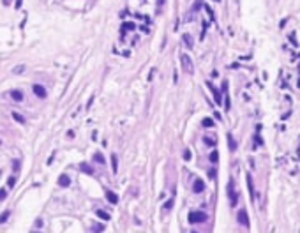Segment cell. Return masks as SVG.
Wrapping results in <instances>:
<instances>
[{"mask_svg": "<svg viewBox=\"0 0 300 233\" xmlns=\"http://www.w3.org/2000/svg\"><path fill=\"white\" fill-rule=\"evenodd\" d=\"M247 187H249V191H251V196L254 198V187H253V179H251V175H247Z\"/></svg>", "mask_w": 300, "mask_h": 233, "instance_id": "2e32d148", "label": "cell"}, {"mask_svg": "<svg viewBox=\"0 0 300 233\" xmlns=\"http://www.w3.org/2000/svg\"><path fill=\"white\" fill-rule=\"evenodd\" d=\"M95 216L99 217V219H102V221H110L111 217H110V214L108 212H104V210H101V209H97L95 210Z\"/></svg>", "mask_w": 300, "mask_h": 233, "instance_id": "8fae6325", "label": "cell"}, {"mask_svg": "<svg viewBox=\"0 0 300 233\" xmlns=\"http://www.w3.org/2000/svg\"><path fill=\"white\" fill-rule=\"evenodd\" d=\"M238 223H240V224H244V226H249V219H247V212H246V209L238 210Z\"/></svg>", "mask_w": 300, "mask_h": 233, "instance_id": "ba28073f", "label": "cell"}, {"mask_svg": "<svg viewBox=\"0 0 300 233\" xmlns=\"http://www.w3.org/2000/svg\"><path fill=\"white\" fill-rule=\"evenodd\" d=\"M7 198V193H5V189H0V200H5Z\"/></svg>", "mask_w": 300, "mask_h": 233, "instance_id": "484cf974", "label": "cell"}, {"mask_svg": "<svg viewBox=\"0 0 300 233\" xmlns=\"http://www.w3.org/2000/svg\"><path fill=\"white\" fill-rule=\"evenodd\" d=\"M182 39H184V42L187 44V48L191 49V48H193V39H191V35H189V34H184V35H182Z\"/></svg>", "mask_w": 300, "mask_h": 233, "instance_id": "9a60e30c", "label": "cell"}, {"mask_svg": "<svg viewBox=\"0 0 300 233\" xmlns=\"http://www.w3.org/2000/svg\"><path fill=\"white\" fill-rule=\"evenodd\" d=\"M79 170H81L83 173H88V175H92V173H94V168H92V166H88L87 163H81V164H79Z\"/></svg>", "mask_w": 300, "mask_h": 233, "instance_id": "4fadbf2b", "label": "cell"}, {"mask_svg": "<svg viewBox=\"0 0 300 233\" xmlns=\"http://www.w3.org/2000/svg\"><path fill=\"white\" fill-rule=\"evenodd\" d=\"M106 200H108L111 205H117V203H118V196H117L115 193H111V191H106Z\"/></svg>", "mask_w": 300, "mask_h": 233, "instance_id": "9c48e42d", "label": "cell"}, {"mask_svg": "<svg viewBox=\"0 0 300 233\" xmlns=\"http://www.w3.org/2000/svg\"><path fill=\"white\" fill-rule=\"evenodd\" d=\"M216 2H219V0H216Z\"/></svg>", "mask_w": 300, "mask_h": 233, "instance_id": "d6a6232c", "label": "cell"}, {"mask_svg": "<svg viewBox=\"0 0 300 233\" xmlns=\"http://www.w3.org/2000/svg\"><path fill=\"white\" fill-rule=\"evenodd\" d=\"M111 170H113V173L118 171V159H117V154H111Z\"/></svg>", "mask_w": 300, "mask_h": 233, "instance_id": "7c38bea8", "label": "cell"}, {"mask_svg": "<svg viewBox=\"0 0 300 233\" xmlns=\"http://www.w3.org/2000/svg\"><path fill=\"white\" fill-rule=\"evenodd\" d=\"M207 87H208V88L212 90V94H214V99H216V103H217V104H221V103H223V95H221V92H219V90H217V88H216V87H214V85L210 83V81H207Z\"/></svg>", "mask_w": 300, "mask_h": 233, "instance_id": "5b68a950", "label": "cell"}, {"mask_svg": "<svg viewBox=\"0 0 300 233\" xmlns=\"http://www.w3.org/2000/svg\"><path fill=\"white\" fill-rule=\"evenodd\" d=\"M127 28H129V30H134V28H136V25H134V23H131V21H127V23H124V25H122V32H124V30H127Z\"/></svg>", "mask_w": 300, "mask_h": 233, "instance_id": "e0dca14e", "label": "cell"}, {"mask_svg": "<svg viewBox=\"0 0 300 233\" xmlns=\"http://www.w3.org/2000/svg\"><path fill=\"white\" fill-rule=\"evenodd\" d=\"M173 207V200H168L166 203H164V209H171Z\"/></svg>", "mask_w": 300, "mask_h": 233, "instance_id": "d4e9b609", "label": "cell"}, {"mask_svg": "<svg viewBox=\"0 0 300 233\" xmlns=\"http://www.w3.org/2000/svg\"><path fill=\"white\" fill-rule=\"evenodd\" d=\"M32 90H34V94L39 97V99H46V95H48V92H46V88L42 87V85H39V83H35L34 87H32Z\"/></svg>", "mask_w": 300, "mask_h": 233, "instance_id": "3957f363", "label": "cell"}, {"mask_svg": "<svg viewBox=\"0 0 300 233\" xmlns=\"http://www.w3.org/2000/svg\"><path fill=\"white\" fill-rule=\"evenodd\" d=\"M4 4H5V5H7V4H11V0H4Z\"/></svg>", "mask_w": 300, "mask_h": 233, "instance_id": "f546056e", "label": "cell"}, {"mask_svg": "<svg viewBox=\"0 0 300 233\" xmlns=\"http://www.w3.org/2000/svg\"><path fill=\"white\" fill-rule=\"evenodd\" d=\"M228 196H230L231 207H235L237 205V193L233 191V180H230V184H228Z\"/></svg>", "mask_w": 300, "mask_h": 233, "instance_id": "8992f818", "label": "cell"}, {"mask_svg": "<svg viewBox=\"0 0 300 233\" xmlns=\"http://www.w3.org/2000/svg\"><path fill=\"white\" fill-rule=\"evenodd\" d=\"M184 159H185V161H189V159H191V152H189V150H185V152H184Z\"/></svg>", "mask_w": 300, "mask_h": 233, "instance_id": "4316f807", "label": "cell"}, {"mask_svg": "<svg viewBox=\"0 0 300 233\" xmlns=\"http://www.w3.org/2000/svg\"><path fill=\"white\" fill-rule=\"evenodd\" d=\"M92 103H94V97H90V101H88V104H87V110H88V108L92 106Z\"/></svg>", "mask_w": 300, "mask_h": 233, "instance_id": "f1b7e54d", "label": "cell"}, {"mask_svg": "<svg viewBox=\"0 0 300 233\" xmlns=\"http://www.w3.org/2000/svg\"><path fill=\"white\" fill-rule=\"evenodd\" d=\"M57 182H58V186H60V187H69V186H71V179H69L65 173H62V175L58 177V180H57Z\"/></svg>", "mask_w": 300, "mask_h": 233, "instance_id": "52a82bcc", "label": "cell"}, {"mask_svg": "<svg viewBox=\"0 0 300 233\" xmlns=\"http://www.w3.org/2000/svg\"><path fill=\"white\" fill-rule=\"evenodd\" d=\"M205 143L207 145H216V138H207L205 136Z\"/></svg>", "mask_w": 300, "mask_h": 233, "instance_id": "603a6c76", "label": "cell"}, {"mask_svg": "<svg viewBox=\"0 0 300 233\" xmlns=\"http://www.w3.org/2000/svg\"><path fill=\"white\" fill-rule=\"evenodd\" d=\"M217 159H219V154H217V150H214V152L210 154V161H212V163H217Z\"/></svg>", "mask_w": 300, "mask_h": 233, "instance_id": "7402d4cb", "label": "cell"}, {"mask_svg": "<svg viewBox=\"0 0 300 233\" xmlns=\"http://www.w3.org/2000/svg\"><path fill=\"white\" fill-rule=\"evenodd\" d=\"M9 216H11V212L9 210H5L2 216H0V224H4V223H7V219H9Z\"/></svg>", "mask_w": 300, "mask_h": 233, "instance_id": "ac0fdd59", "label": "cell"}, {"mask_svg": "<svg viewBox=\"0 0 300 233\" xmlns=\"http://www.w3.org/2000/svg\"><path fill=\"white\" fill-rule=\"evenodd\" d=\"M180 62H182V69L187 72V74H193L194 72V67H193V60L187 53H182L180 55Z\"/></svg>", "mask_w": 300, "mask_h": 233, "instance_id": "6da1fadb", "label": "cell"}, {"mask_svg": "<svg viewBox=\"0 0 300 233\" xmlns=\"http://www.w3.org/2000/svg\"><path fill=\"white\" fill-rule=\"evenodd\" d=\"M94 161H97V163H101V164H104L106 161H104V157H102V154H94Z\"/></svg>", "mask_w": 300, "mask_h": 233, "instance_id": "d6986e66", "label": "cell"}, {"mask_svg": "<svg viewBox=\"0 0 300 233\" xmlns=\"http://www.w3.org/2000/svg\"><path fill=\"white\" fill-rule=\"evenodd\" d=\"M228 143H230V148H231V150L237 148V143L233 141V136H231V134H228Z\"/></svg>", "mask_w": 300, "mask_h": 233, "instance_id": "44dd1931", "label": "cell"}, {"mask_svg": "<svg viewBox=\"0 0 300 233\" xmlns=\"http://www.w3.org/2000/svg\"><path fill=\"white\" fill-rule=\"evenodd\" d=\"M203 191H205V182H203L201 179H194V182H193V193L200 194V193H203Z\"/></svg>", "mask_w": 300, "mask_h": 233, "instance_id": "277c9868", "label": "cell"}, {"mask_svg": "<svg viewBox=\"0 0 300 233\" xmlns=\"http://www.w3.org/2000/svg\"><path fill=\"white\" fill-rule=\"evenodd\" d=\"M11 97H12L16 103H21V101H23V92H21V90H12V92H11Z\"/></svg>", "mask_w": 300, "mask_h": 233, "instance_id": "30bf717a", "label": "cell"}, {"mask_svg": "<svg viewBox=\"0 0 300 233\" xmlns=\"http://www.w3.org/2000/svg\"><path fill=\"white\" fill-rule=\"evenodd\" d=\"M214 124H216V122H214L212 118H203V125H205V127H214Z\"/></svg>", "mask_w": 300, "mask_h": 233, "instance_id": "ffe728a7", "label": "cell"}, {"mask_svg": "<svg viewBox=\"0 0 300 233\" xmlns=\"http://www.w3.org/2000/svg\"><path fill=\"white\" fill-rule=\"evenodd\" d=\"M207 221V214L205 212H200V210H193L189 214V223L191 224H198V223H205Z\"/></svg>", "mask_w": 300, "mask_h": 233, "instance_id": "7a4b0ae2", "label": "cell"}, {"mask_svg": "<svg viewBox=\"0 0 300 233\" xmlns=\"http://www.w3.org/2000/svg\"><path fill=\"white\" fill-rule=\"evenodd\" d=\"M30 233H41V232H30Z\"/></svg>", "mask_w": 300, "mask_h": 233, "instance_id": "1f68e13d", "label": "cell"}, {"mask_svg": "<svg viewBox=\"0 0 300 233\" xmlns=\"http://www.w3.org/2000/svg\"><path fill=\"white\" fill-rule=\"evenodd\" d=\"M19 4H21V0H18V4H16V7H19Z\"/></svg>", "mask_w": 300, "mask_h": 233, "instance_id": "4dcf8cb0", "label": "cell"}, {"mask_svg": "<svg viewBox=\"0 0 300 233\" xmlns=\"http://www.w3.org/2000/svg\"><path fill=\"white\" fill-rule=\"evenodd\" d=\"M12 118H14L18 124H25V122H26V118H25L21 113H16V111H12Z\"/></svg>", "mask_w": 300, "mask_h": 233, "instance_id": "5bb4252c", "label": "cell"}, {"mask_svg": "<svg viewBox=\"0 0 300 233\" xmlns=\"http://www.w3.org/2000/svg\"><path fill=\"white\" fill-rule=\"evenodd\" d=\"M102 230H104L102 224H95V226H94V233H99V232H102Z\"/></svg>", "mask_w": 300, "mask_h": 233, "instance_id": "cb8c5ba5", "label": "cell"}, {"mask_svg": "<svg viewBox=\"0 0 300 233\" xmlns=\"http://www.w3.org/2000/svg\"><path fill=\"white\" fill-rule=\"evenodd\" d=\"M14 184H16V179H14V177H11V179H9V187H12Z\"/></svg>", "mask_w": 300, "mask_h": 233, "instance_id": "83f0119b", "label": "cell"}]
</instances>
